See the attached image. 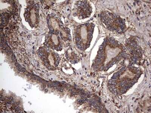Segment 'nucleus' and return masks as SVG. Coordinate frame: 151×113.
<instances>
[{
	"mask_svg": "<svg viewBox=\"0 0 151 113\" xmlns=\"http://www.w3.org/2000/svg\"><path fill=\"white\" fill-rule=\"evenodd\" d=\"M101 19L102 22L111 30L118 31L124 29V20L115 14L109 11L104 12L101 15Z\"/></svg>",
	"mask_w": 151,
	"mask_h": 113,
	"instance_id": "obj_1",
	"label": "nucleus"
},
{
	"mask_svg": "<svg viewBox=\"0 0 151 113\" xmlns=\"http://www.w3.org/2000/svg\"><path fill=\"white\" fill-rule=\"evenodd\" d=\"M92 9L89 4L86 1H78L75 4L73 10V14L78 19H83L90 16Z\"/></svg>",
	"mask_w": 151,
	"mask_h": 113,
	"instance_id": "obj_2",
	"label": "nucleus"
},
{
	"mask_svg": "<svg viewBox=\"0 0 151 113\" xmlns=\"http://www.w3.org/2000/svg\"><path fill=\"white\" fill-rule=\"evenodd\" d=\"M25 20L33 26L38 24L40 15L39 9L36 5H31L25 9L24 14Z\"/></svg>",
	"mask_w": 151,
	"mask_h": 113,
	"instance_id": "obj_3",
	"label": "nucleus"
},
{
	"mask_svg": "<svg viewBox=\"0 0 151 113\" xmlns=\"http://www.w3.org/2000/svg\"><path fill=\"white\" fill-rule=\"evenodd\" d=\"M60 20L55 15H50L47 17L48 26L52 28V31H58L60 28Z\"/></svg>",
	"mask_w": 151,
	"mask_h": 113,
	"instance_id": "obj_4",
	"label": "nucleus"
},
{
	"mask_svg": "<svg viewBox=\"0 0 151 113\" xmlns=\"http://www.w3.org/2000/svg\"><path fill=\"white\" fill-rule=\"evenodd\" d=\"M45 92H47V91H48V90H47V89H45Z\"/></svg>",
	"mask_w": 151,
	"mask_h": 113,
	"instance_id": "obj_5",
	"label": "nucleus"
}]
</instances>
